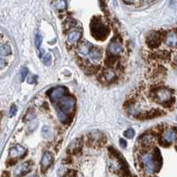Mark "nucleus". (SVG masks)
I'll return each mask as SVG.
<instances>
[{"label":"nucleus","mask_w":177,"mask_h":177,"mask_svg":"<svg viewBox=\"0 0 177 177\" xmlns=\"http://www.w3.org/2000/svg\"><path fill=\"white\" fill-rule=\"evenodd\" d=\"M165 44L170 47H177V31H169L165 37Z\"/></svg>","instance_id":"nucleus-10"},{"label":"nucleus","mask_w":177,"mask_h":177,"mask_svg":"<svg viewBox=\"0 0 177 177\" xmlns=\"http://www.w3.org/2000/svg\"><path fill=\"white\" fill-rule=\"evenodd\" d=\"M81 37V31L80 30H73L67 34V43L69 45L76 44Z\"/></svg>","instance_id":"nucleus-12"},{"label":"nucleus","mask_w":177,"mask_h":177,"mask_svg":"<svg viewBox=\"0 0 177 177\" xmlns=\"http://www.w3.org/2000/svg\"><path fill=\"white\" fill-rule=\"evenodd\" d=\"M35 43H36L37 47H39V46H40V45H41V43H42V36H41L39 33L37 34V37H36Z\"/></svg>","instance_id":"nucleus-22"},{"label":"nucleus","mask_w":177,"mask_h":177,"mask_svg":"<svg viewBox=\"0 0 177 177\" xmlns=\"http://www.w3.org/2000/svg\"><path fill=\"white\" fill-rule=\"evenodd\" d=\"M31 177H37V175H33V176H31Z\"/></svg>","instance_id":"nucleus-28"},{"label":"nucleus","mask_w":177,"mask_h":177,"mask_svg":"<svg viewBox=\"0 0 177 177\" xmlns=\"http://www.w3.org/2000/svg\"><path fill=\"white\" fill-rule=\"evenodd\" d=\"M122 51H123V45L118 40L111 41L110 43V45H109V46H108V53L112 56L120 54L122 53Z\"/></svg>","instance_id":"nucleus-8"},{"label":"nucleus","mask_w":177,"mask_h":177,"mask_svg":"<svg viewBox=\"0 0 177 177\" xmlns=\"http://www.w3.org/2000/svg\"><path fill=\"white\" fill-rule=\"evenodd\" d=\"M125 3H127V4H133V3H135V0H123Z\"/></svg>","instance_id":"nucleus-27"},{"label":"nucleus","mask_w":177,"mask_h":177,"mask_svg":"<svg viewBox=\"0 0 177 177\" xmlns=\"http://www.w3.org/2000/svg\"><path fill=\"white\" fill-rule=\"evenodd\" d=\"M66 93V88L62 86H58L53 88L49 93L50 100L52 102H55L61 100L64 97V94Z\"/></svg>","instance_id":"nucleus-6"},{"label":"nucleus","mask_w":177,"mask_h":177,"mask_svg":"<svg viewBox=\"0 0 177 177\" xmlns=\"http://www.w3.org/2000/svg\"><path fill=\"white\" fill-rule=\"evenodd\" d=\"M12 53V48L9 45H1V58L4 56H8Z\"/></svg>","instance_id":"nucleus-16"},{"label":"nucleus","mask_w":177,"mask_h":177,"mask_svg":"<svg viewBox=\"0 0 177 177\" xmlns=\"http://www.w3.org/2000/svg\"><path fill=\"white\" fill-rule=\"evenodd\" d=\"M52 62V55L50 53H47L45 54L44 57H43V63L45 65V66H49Z\"/></svg>","instance_id":"nucleus-19"},{"label":"nucleus","mask_w":177,"mask_h":177,"mask_svg":"<svg viewBox=\"0 0 177 177\" xmlns=\"http://www.w3.org/2000/svg\"><path fill=\"white\" fill-rule=\"evenodd\" d=\"M16 112H17V107L15 105H13V106L11 107V109H10V111H9V115H10V117L14 116V115L16 114Z\"/></svg>","instance_id":"nucleus-24"},{"label":"nucleus","mask_w":177,"mask_h":177,"mask_svg":"<svg viewBox=\"0 0 177 177\" xmlns=\"http://www.w3.org/2000/svg\"><path fill=\"white\" fill-rule=\"evenodd\" d=\"M26 152H27V150L23 146L17 144L10 150V158L12 159H17L20 158H22L26 154Z\"/></svg>","instance_id":"nucleus-7"},{"label":"nucleus","mask_w":177,"mask_h":177,"mask_svg":"<svg viewBox=\"0 0 177 177\" xmlns=\"http://www.w3.org/2000/svg\"><path fill=\"white\" fill-rule=\"evenodd\" d=\"M52 6L56 10H65L67 7V3L65 0H54Z\"/></svg>","instance_id":"nucleus-15"},{"label":"nucleus","mask_w":177,"mask_h":177,"mask_svg":"<svg viewBox=\"0 0 177 177\" xmlns=\"http://www.w3.org/2000/svg\"><path fill=\"white\" fill-rule=\"evenodd\" d=\"M101 52L100 49H98V48H96V47H92V49L90 51V53H89V57H90V59L92 60L94 62H96V61H100L101 58Z\"/></svg>","instance_id":"nucleus-13"},{"label":"nucleus","mask_w":177,"mask_h":177,"mask_svg":"<svg viewBox=\"0 0 177 177\" xmlns=\"http://www.w3.org/2000/svg\"><path fill=\"white\" fill-rule=\"evenodd\" d=\"M53 160V157L50 152H45L41 159V170L45 171L52 165Z\"/></svg>","instance_id":"nucleus-11"},{"label":"nucleus","mask_w":177,"mask_h":177,"mask_svg":"<svg viewBox=\"0 0 177 177\" xmlns=\"http://www.w3.org/2000/svg\"><path fill=\"white\" fill-rule=\"evenodd\" d=\"M103 77H104V79L107 80V81H112L115 77H116V73L112 70L109 69L108 70H106L103 74Z\"/></svg>","instance_id":"nucleus-17"},{"label":"nucleus","mask_w":177,"mask_h":177,"mask_svg":"<svg viewBox=\"0 0 177 177\" xmlns=\"http://www.w3.org/2000/svg\"><path fill=\"white\" fill-rule=\"evenodd\" d=\"M91 33L94 38L98 40H104L109 34V30L100 19L94 18L91 22Z\"/></svg>","instance_id":"nucleus-2"},{"label":"nucleus","mask_w":177,"mask_h":177,"mask_svg":"<svg viewBox=\"0 0 177 177\" xmlns=\"http://www.w3.org/2000/svg\"><path fill=\"white\" fill-rule=\"evenodd\" d=\"M49 134V128L47 127H44L42 129V135L45 137V138H46L47 137V135Z\"/></svg>","instance_id":"nucleus-25"},{"label":"nucleus","mask_w":177,"mask_h":177,"mask_svg":"<svg viewBox=\"0 0 177 177\" xmlns=\"http://www.w3.org/2000/svg\"><path fill=\"white\" fill-rule=\"evenodd\" d=\"M92 49V47L87 45V44H85V43H82L78 45L77 47V52L80 53V54H83V55H87L89 54L90 51Z\"/></svg>","instance_id":"nucleus-14"},{"label":"nucleus","mask_w":177,"mask_h":177,"mask_svg":"<svg viewBox=\"0 0 177 177\" xmlns=\"http://www.w3.org/2000/svg\"><path fill=\"white\" fill-rule=\"evenodd\" d=\"M119 144H120L122 148H126V147H127V142H126L124 139H122V138L119 140Z\"/></svg>","instance_id":"nucleus-26"},{"label":"nucleus","mask_w":177,"mask_h":177,"mask_svg":"<svg viewBox=\"0 0 177 177\" xmlns=\"http://www.w3.org/2000/svg\"><path fill=\"white\" fill-rule=\"evenodd\" d=\"M141 163L144 171L148 174H153L159 168V164L157 157L151 152H145L141 157Z\"/></svg>","instance_id":"nucleus-1"},{"label":"nucleus","mask_w":177,"mask_h":177,"mask_svg":"<svg viewBox=\"0 0 177 177\" xmlns=\"http://www.w3.org/2000/svg\"><path fill=\"white\" fill-rule=\"evenodd\" d=\"M140 141L142 142V144L143 145H146V146H148V145H150V144L152 143V137L151 135H144V136H141V138H140Z\"/></svg>","instance_id":"nucleus-18"},{"label":"nucleus","mask_w":177,"mask_h":177,"mask_svg":"<svg viewBox=\"0 0 177 177\" xmlns=\"http://www.w3.org/2000/svg\"><path fill=\"white\" fill-rule=\"evenodd\" d=\"M36 118V114H35V112H33V111H30V112L26 115L25 120H31V119H33V118Z\"/></svg>","instance_id":"nucleus-23"},{"label":"nucleus","mask_w":177,"mask_h":177,"mask_svg":"<svg viewBox=\"0 0 177 177\" xmlns=\"http://www.w3.org/2000/svg\"><path fill=\"white\" fill-rule=\"evenodd\" d=\"M31 170V164L30 162H25L21 164L20 166H18L14 171V175L16 176H24L28 173H30Z\"/></svg>","instance_id":"nucleus-9"},{"label":"nucleus","mask_w":177,"mask_h":177,"mask_svg":"<svg viewBox=\"0 0 177 177\" xmlns=\"http://www.w3.org/2000/svg\"><path fill=\"white\" fill-rule=\"evenodd\" d=\"M75 105H76V100L72 96L63 97L60 101V108L61 111L66 115L72 113V111L75 109Z\"/></svg>","instance_id":"nucleus-3"},{"label":"nucleus","mask_w":177,"mask_h":177,"mask_svg":"<svg viewBox=\"0 0 177 177\" xmlns=\"http://www.w3.org/2000/svg\"><path fill=\"white\" fill-rule=\"evenodd\" d=\"M155 99L159 103H167L172 100V91L167 87H160L155 92Z\"/></svg>","instance_id":"nucleus-4"},{"label":"nucleus","mask_w":177,"mask_h":177,"mask_svg":"<svg viewBox=\"0 0 177 177\" xmlns=\"http://www.w3.org/2000/svg\"><path fill=\"white\" fill-rule=\"evenodd\" d=\"M28 72H29V70L26 68L22 69V70H21V79H22V81H23L26 78V77L28 76Z\"/></svg>","instance_id":"nucleus-21"},{"label":"nucleus","mask_w":177,"mask_h":177,"mask_svg":"<svg viewBox=\"0 0 177 177\" xmlns=\"http://www.w3.org/2000/svg\"><path fill=\"white\" fill-rule=\"evenodd\" d=\"M135 130L132 129V128H129V129H127V130H126V131L124 132L125 137H127V138H129V139L133 138V137L135 136Z\"/></svg>","instance_id":"nucleus-20"},{"label":"nucleus","mask_w":177,"mask_h":177,"mask_svg":"<svg viewBox=\"0 0 177 177\" xmlns=\"http://www.w3.org/2000/svg\"><path fill=\"white\" fill-rule=\"evenodd\" d=\"M177 140V131L175 129H167L164 131L161 137V142L165 145H170L174 144Z\"/></svg>","instance_id":"nucleus-5"}]
</instances>
